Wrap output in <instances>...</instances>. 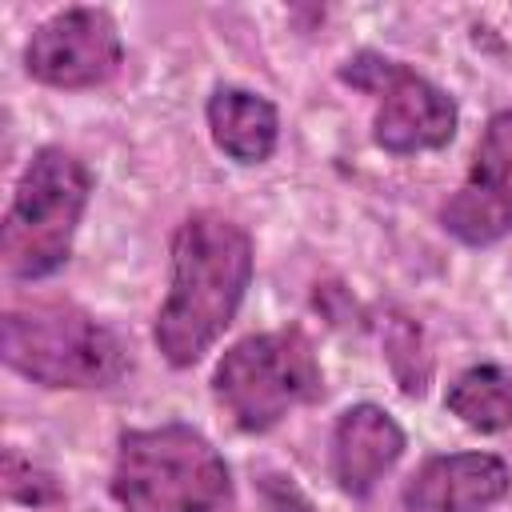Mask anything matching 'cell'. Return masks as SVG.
<instances>
[{"mask_svg":"<svg viewBox=\"0 0 512 512\" xmlns=\"http://www.w3.org/2000/svg\"><path fill=\"white\" fill-rule=\"evenodd\" d=\"M252 284V236L224 212L200 208L172 236V288L152 340L172 368H192L236 320Z\"/></svg>","mask_w":512,"mask_h":512,"instance_id":"obj_1","label":"cell"},{"mask_svg":"<svg viewBox=\"0 0 512 512\" xmlns=\"http://www.w3.org/2000/svg\"><path fill=\"white\" fill-rule=\"evenodd\" d=\"M108 492L124 512H232L236 504L224 456L180 420L120 432Z\"/></svg>","mask_w":512,"mask_h":512,"instance_id":"obj_2","label":"cell"},{"mask_svg":"<svg viewBox=\"0 0 512 512\" xmlns=\"http://www.w3.org/2000/svg\"><path fill=\"white\" fill-rule=\"evenodd\" d=\"M4 364L44 388H108L128 372L112 328L68 300L16 304L0 320Z\"/></svg>","mask_w":512,"mask_h":512,"instance_id":"obj_3","label":"cell"},{"mask_svg":"<svg viewBox=\"0 0 512 512\" xmlns=\"http://www.w3.org/2000/svg\"><path fill=\"white\" fill-rule=\"evenodd\" d=\"M92 196V176L84 160L68 148H40L12 192L0 228L4 272L16 280H44L64 268L72 252V236Z\"/></svg>","mask_w":512,"mask_h":512,"instance_id":"obj_4","label":"cell"},{"mask_svg":"<svg viewBox=\"0 0 512 512\" xmlns=\"http://www.w3.org/2000/svg\"><path fill=\"white\" fill-rule=\"evenodd\" d=\"M212 392L240 432H268L292 408L324 396V372L304 328H276L236 340L216 372Z\"/></svg>","mask_w":512,"mask_h":512,"instance_id":"obj_5","label":"cell"},{"mask_svg":"<svg viewBox=\"0 0 512 512\" xmlns=\"http://www.w3.org/2000/svg\"><path fill=\"white\" fill-rule=\"evenodd\" d=\"M340 80L376 96L372 140L392 156L444 148L456 136V100L440 84L384 52L364 48L348 56L340 64Z\"/></svg>","mask_w":512,"mask_h":512,"instance_id":"obj_6","label":"cell"},{"mask_svg":"<svg viewBox=\"0 0 512 512\" xmlns=\"http://www.w3.org/2000/svg\"><path fill=\"white\" fill-rule=\"evenodd\" d=\"M124 64L116 20L104 8H64L36 24L24 44V68L48 88H96L108 84Z\"/></svg>","mask_w":512,"mask_h":512,"instance_id":"obj_7","label":"cell"},{"mask_svg":"<svg viewBox=\"0 0 512 512\" xmlns=\"http://www.w3.org/2000/svg\"><path fill=\"white\" fill-rule=\"evenodd\" d=\"M440 224L468 248L496 244L512 232V108L488 116L464 184L440 208Z\"/></svg>","mask_w":512,"mask_h":512,"instance_id":"obj_8","label":"cell"},{"mask_svg":"<svg viewBox=\"0 0 512 512\" xmlns=\"http://www.w3.org/2000/svg\"><path fill=\"white\" fill-rule=\"evenodd\" d=\"M512 488V472L492 452H452L424 460L408 484L404 504L412 512H484Z\"/></svg>","mask_w":512,"mask_h":512,"instance_id":"obj_9","label":"cell"},{"mask_svg":"<svg viewBox=\"0 0 512 512\" xmlns=\"http://www.w3.org/2000/svg\"><path fill=\"white\" fill-rule=\"evenodd\" d=\"M404 456V428L380 404H352L332 428V476L348 496H368Z\"/></svg>","mask_w":512,"mask_h":512,"instance_id":"obj_10","label":"cell"},{"mask_svg":"<svg viewBox=\"0 0 512 512\" xmlns=\"http://www.w3.org/2000/svg\"><path fill=\"white\" fill-rule=\"evenodd\" d=\"M208 128L216 148L236 164H264L280 140V112L248 88L220 84L208 96Z\"/></svg>","mask_w":512,"mask_h":512,"instance_id":"obj_11","label":"cell"},{"mask_svg":"<svg viewBox=\"0 0 512 512\" xmlns=\"http://www.w3.org/2000/svg\"><path fill=\"white\" fill-rule=\"evenodd\" d=\"M444 408L460 416L476 432H504L512 428V372L500 364H472L464 368L444 396Z\"/></svg>","mask_w":512,"mask_h":512,"instance_id":"obj_12","label":"cell"},{"mask_svg":"<svg viewBox=\"0 0 512 512\" xmlns=\"http://www.w3.org/2000/svg\"><path fill=\"white\" fill-rule=\"evenodd\" d=\"M384 348H388V364H392L400 388L408 396H420L428 388V372H432V364L424 356V344H420V328L412 320L396 316L388 336H384Z\"/></svg>","mask_w":512,"mask_h":512,"instance_id":"obj_13","label":"cell"},{"mask_svg":"<svg viewBox=\"0 0 512 512\" xmlns=\"http://www.w3.org/2000/svg\"><path fill=\"white\" fill-rule=\"evenodd\" d=\"M4 496L16 504H56L60 484L52 472L36 468L20 448H8L4 452Z\"/></svg>","mask_w":512,"mask_h":512,"instance_id":"obj_14","label":"cell"},{"mask_svg":"<svg viewBox=\"0 0 512 512\" xmlns=\"http://www.w3.org/2000/svg\"><path fill=\"white\" fill-rule=\"evenodd\" d=\"M260 496H264V508H268V512H316V508L308 504V496H304L288 476H264Z\"/></svg>","mask_w":512,"mask_h":512,"instance_id":"obj_15","label":"cell"}]
</instances>
